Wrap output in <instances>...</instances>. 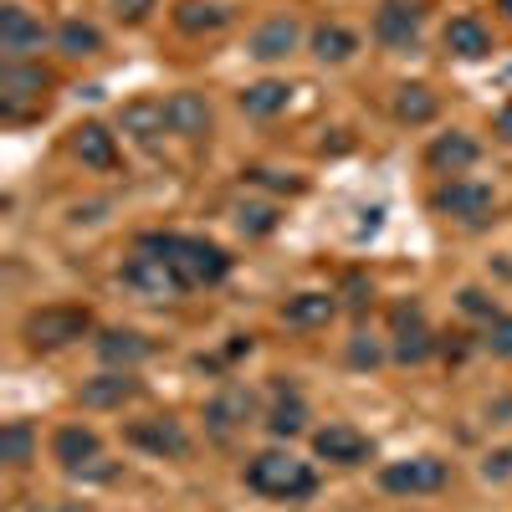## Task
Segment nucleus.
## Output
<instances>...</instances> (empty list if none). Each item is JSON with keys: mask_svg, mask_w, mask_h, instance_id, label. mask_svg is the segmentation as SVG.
<instances>
[{"mask_svg": "<svg viewBox=\"0 0 512 512\" xmlns=\"http://www.w3.org/2000/svg\"><path fill=\"white\" fill-rule=\"evenodd\" d=\"M154 354V344L144 333H134V328H108L103 338H98V359L103 364H113V369H134V364H144Z\"/></svg>", "mask_w": 512, "mask_h": 512, "instance_id": "nucleus-15", "label": "nucleus"}, {"mask_svg": "<svg viewBox=\"0 0 512 512\" xmlns=\"http://www.w3.org/2000/svg\"><path fill=\"white\" fill-rule=\"evenodd\" d=\"M57 47H62L67 57H93V52L103 47V36H98V26H88V21H62V26H57Z\"/></svg>", "mask_w": 512, "mask_h": 512, "instance_id": "nucleus-29", "label": "nucleus"}, {"mask_svg": "<svg viewBox=\"0 0 512 512\" xmlns=\"http://www.w3.org/2000/svg\"><path fill=\"white\" fill-rule=\"evenodd\" d=\"M47 93V72L31 62H6L0 67V113L6 123H21V98H41Z\"/></svg>", "mask_w": 512, "mask_h": 512, "instance_id": "nucleus-7", "label": "nucleus"}, {"mask_svg": "<svg viewBox=\"0 0 512 512\" xmlns=\"http://www.w3.org/2000/svg\"><path fill=\"white\" fill-rule=\"evenodd\" d=\"M128 441L149 456H185L190 451V436L175 415H149V420H134L128 425Z\"/></svg>", "mask_w": 512, "mask_h": 512, "instance_id": "nucleus-6", "label": "nucleus"}, {"mask_svg": "<svg viewBox=\"0 0 512 512\" xmlns=\"http://www.w3.org/2000/svg\"><path fill=\"white\" fill-rule=\"evenodd\" d=\"M374 36L384 47H415L420 41V6H410V0H384L374 11Z\"/></svg>", "mask_w": 512, "mask_h": 512, "instance_id": "nucleus-12", "label": "nucleus"}, {"mask_svg": "<svg viewBox=\"0 0 512 512\" xmlns=\"http://www.w3.org/2000/svg\"><path fill=\"white\" fill-rule=\"evenodd\" d=\"M31 512H72V507H57V502H41V507H31Z\"/></svg>", "mask_w": 512, "mask_h": 512, "instance_id": "nucleus-38", "label": "nucleus"}, {"mask_svg": "<svg viewBox=\"0 0 512 512\" xmlns=\"http://www.w3.org/2000/svg\"><path fill=\"white\" fill-rule=\"evenodd\" d=\"M308 425V405H303V395L292 390V384H277V405H272V415H267V431L272 436H282V441H292L297 431Z\"/></svg>", "mask_w": 512, "mask_h": 512, "instance_id": "nucleus-23", "label": "nucleus"}, {"mask_svg": "<svg viewBox=\"0 0 512 512\" xmlns=\"http://www.w3.org/2000/svg\"><path fill=\"white\" fill-rule=\"evenodd\" d=\"M169 113V134H180V139H205L210 134V103L200 93H175L164 103Z\"/></svg>", "mask_w": 512, "mask_h": 512, "instance_id": "nucleus-17", "label": "nucleus"}, {"mask_svg": "<svg viewBox=\"0 0 512 512\" xmlns=\"http://www.w3.org/2000/svg\"><path fill=\"white\" fill-rule=\"evenodd\" d=\"M246 487L262 492V497H282V502H297V497H313L318 477L308 461H297L292 451H262L251 466H246Z\"/></svg>", "mask_w": 512, "mask_h": 512, "instance_id": "nucleus-2", "label": "nucleus"}, {"mask_svg": "<svg viewBox=\"0 0 512 512\" xmlns=\"http://www.w3.org/2000/svg\"><path fill=\"white\" fill-rule=\"evenodd\" d=\"M482 477H487V482H507V477H512V451H492V456L482 461Z\"/></svg>", "mask_w": 512, "mask_h": 512, "instance_id": "nucleus-34", "label": "nucleus"}, {"mask_svg": "<svg viewBox=\"0 0 512 512\" xmlns=\"http://www.w3.org/2000/svg\"><path fill=\"white\" fill-rule=\"evenodd\" d=\"M446 47H451L456 57H466V62H477V57L492 52V31H487L477 16H456V21L446 26Z\"/></svg>", "mask_w": 512, "mask_h": 512, "instance_id": "nucleus-22", "label": "nucleus"}, {"mask_svg": "<svg viewBox=\"0 0 512 512\" xmlns=\"http://www.w3.org/2000/svg\"><path fill=\"white\" fill-rule=\"evenodd\" d=\"M349 364H354V369H374V364H379V344H369V338H354V344H349Z\"/></svg>", "mask_w": 512, "mask_h": 512, "instance_id": "nucleus-35", "label": "nucleus"}, {"mask_svg": "<svg viewBox=\"0 0 512 512\" xmlns=\"http://www.w3.org/2000/svg\"><path fill=\"white\" fill-rule=\"evenodd\" d=\"M287 103H292V88H287V82H277V77L251 82V88L241 93V108H246L251 118H272V113H282Z\"/></svg>", "mask_w": 512, "mask_h": 512, "instance_id": "nucleus-25", "label": "nucleus"}, {"mask_svg": "<svg viewBox=\"0 0 512 512\" xmlns=\"http://www.w3.org/2000/svg\"><path fill=\"white\" fill-rule=\"evenodd\" d=\"M226 21H231V11H226V6H210V0H185V6H175V26L190 31V36L221 31Z\"/></svg>", "mask_w": 512, "mask_h": 512, "instance_id": "nucleus-26", "label": "nucleus"}, {"mask_svg": "<svg viewBox=\"0 0 512 512\" xmlns=\"http://www.w3.org/2000/svg\"><path fill=\"white\" fill-rule=\"evenodd\" d=\"M436 210H446V216H456L466 226H477V221L492 216V190L477 185V180H451V185L436 190Z\"/></svg>", "mask_w": 512, "mask_h": 512, "instance_id": "nucleus-9", "label": "nucleus"}, {"mask_svg": "<svg viewBox=\"0 0 512 512\" xmlns=\"http://www.w3.org/2000/svg\"><path fill=\"white\" fill-rule=\"evenodd\" d=\"M497 11H507V16H512V0H497Z\"/></svg>", "mask_w": 512, "mask_h": 512, "instance_id": "nucleus-39", "label": "nucleus"}, {"mask_svg": "<svg viewBox=\"0 0 512 512\" xmlns=\"http://www.w3.org/2000/svg\"><path fill=\"white\" fill-rule=\"evenodd\" d=\"M41 41H47V31L26 6H0V52H6V62H26V52H36Z\"/></svg>", "mask_w": 512, "mask_h": 512, "instance_id": "nucleus-8", "label": "nucleus"}, {"mask_svg": "<svg viewBox=\"0 0 512 512\" xmlns=\"http://www.w3.org/2000/svg\"><path fill=\"white\" fill-rule=\"evenodd\" d=\"M461 308H466V313H477V318H497L492 297H487L482 287H466V292H461Z\"/></svg>", "mask_w": 512, "mask_h": 512, "instance_id": "nucleus-33", "label": "nucleus"}, {"mask_svg": "<svg viewBox=\"0 0 512 512\" xmlns=\"http://www.w3.org/2000/svg\"><path fill=\"white\" fill-rule=\"evenodd\" d=\"M246 420H251V395L246 390H226V395H216L205 405V425H210V436H216V441H231Z\"/></svg>", "mask_w": 512, "mask_h": 512, "instance_id": "nucleus-16", "label": "nucleus"}, {"mask_svg": "<svg viewBox=\"0 0 512 512\" xmlns=\"http://www.w3.org/2000/svg\"><path fill=\"white\" fill-rule=\"evenodd\" d=\"M113 6H118V21H139L154 0H113Z\"/></svg>", "mask_w": 512, "mask_h": 512, "instance_id": "nucleus-36", "label": "nucleus"}, {"mask_svg": "<svg viewBox=\"0 0 512 512\" xmlns=\"http://www.w3.org/2000/svg\"><path fill=\"white\" fill-rule=\"evenodd\" d=\"M425 159H431L436 169H446V175H461V169H472L482 159V149H477L472 134H441L431 149H425Z\"/></svg>", "mask_w": 512, "mask_h": 512, "instance_id": "nucleus-21", "label": "nucleus"}, {"mask_svg": "<svg viewBox=\"0 0 512 512\" xmlns=\"http://www.w3.org/2000/svg\"><path fill=\"white\" fill-rule=\"evenodd\" d=\"M123 282L134 287V292H144V297H154V303H169V297H180V292H190L185 287V277L164 262V256H154V251H144L139 246V256L134 262H123Z\"/></svg>", "mask_w": 512, "mask_h": 512, "instance_id": "nucleus-4", "label": "nucleus"}, {"mask_svg": "<svg viewBox=\"0 0 512 512\" xmlns=\"http://www.w3.org/2000/svg\"><path fill=\"white\" fill-rule=\"evenodd\" d=\"M36 451V431L26 420H11L6 431H0V461H11V466H26Z\"/></svg>", "mask_w": 512, "mask_h": 512, "instance_id": "nucleus-30", "label": "nucleus"}, {"mask_svg": "<svg viewBox=\"0 0 512 512\" xmlns=\"http://www.w3.org/2000/svg\"><path fill=\"white\" fill-rule=\"evenodd\" d=\"M236 226H241L246 236H267V231L277 226V205H241V210H236Z\"/></svg>", "mask_w": 512, "mask_h": 512, "instance_id": "nucleus-31", "label": "nucleus"}, {"mask_svg": "<svg viewBox=\"0 0 512 512\" xmlns=\"http://www.w3.org/2000/svg\"><path fill=\"white\" fill-rule=\"evenodd\" d=\"M446 461L436 456H410V461H390L379 472V487L384 492H400V497H415V492H441L446 487Z\"/></svg>", "mask_w": 512, "mask_h": 512, "instance_id": "nucleus-5", "label": "nucleus"}, {"mask_svg": "<svg viewBox=\"0 0 512 512\" xmlns=\"http://www.w3.org/2000/svg\"><path fill=\"white\" fill-rule=\"evenodd\" d=\"M313 451L323 456V461H333V466H359V461H369L374 456V446H369V436L364 431H354V425H323V431L313 436Z\"/></svg>", "mask_w": 512, "mask_h": 512, "instance_id": "nucleus-10", "label": "nucleus"}, {"mask_svg": "<svg viewBox=\"0 0 512 512\" xmlns=\"http://www.w3.org/2000/svg\"><path fill=\"white\" fill-rule=\"evenodd\" d=\"M139 246L154 251V256H164V262L185 277V287H216V282H226V272H231V256H226L216 241H205V236H169V231H154V236H144Z\"/></svg>", "mask_w": 512, "mask_h": 512, "instance_id": "nucleus-1", "label": "nucleus"}, {"mask_svg": "<svg viewBox=\"0 0 512 512\" xmlns=\"http://www.w3.org/2000/svg\"><path fill=\"white\" fill-rule=\"evenodd\" d=\"M297 41H303V26H297L292 16H272L267 26H256L251 36V57H262V62H282Z\"/></svg>", "mask_w": 512, "mask_h": 512, "instance_id": "nucleus-19", "label": "nucleus"}, {"mask_svg": "<svg viewBox=\"0 0 512 512\" xmlns=\"http://www.w3.org/2000/svg\"><path fill=\"white\" fill-rule=\"evenodd\" d=\"M139 395V379L128 374V369H113V374H98V379H82V390L77 400L88 405V410H113L123 400H134Z\"/></svg>", "mask_w": 512, "mask_h": 512, "instance_id": "nucleus-13", "label": "nucleus"}, {"mask_svg": "<svg viewBox=\"0 0 512 512\" xmlns=\"http://www.w3.org/2000/svg\"><path fill=\"white\" fill-rule=\"evenodd\" d=\"M390 328H395V359L400 364H425L436 354V338H431V328H425V318H420V308H395V318H390Z\"/></svg>", "mask_w": 512, "mask_h": 512, "instance_id": "nucleus-11", "label": "nucleus"}, {"mask_svg": "<svg viewBox=\"0 0 512 512\" xmlns=\"http://www.w3.org/2000/svg\"><path fill=\"white\" fill-rule=\"evenodd\" d=\"M88 328H93V313H88V308L57 303V308H36L21 333H26L31 349H62V344H72V338H82Z\"/></svg>", "mask_w": 512, "mask_h": 512, "instance_id": "nucleus-3", "label": "nucleus"}, {"mask_svg": "<svg viewBox=\"0 0 512 512\" xmlns=\"http://www.w3.org/2000/svg\"><path fill=\"white\" fill-rule=\"evenodd\" d=\"M395 118L400 123H431L436 118V93L420 88V82H405V88L395 93Z\"/></svg>", "mask_w": 512, "mask_h": 512, "instance_id": "nucleus-27", "label": "nucleus"}, {"mask_svg": "<svg viewBox=\"0 0 512 512\" xmlns=\"http://www.w3.org/2000/svg\"><path fill=\"white\" fill-rule=\"evenodd\" d=\"M118 128H123V134H134L144 149H154L159 134L169 128V113H164V103H154V98H134V103H123Z\"/></svg>", "mask_w": 512, "mask_h": 512, "instance_id": "nucleus-14", "label": "nucleus"}, {"mask_svg": "<svg viewBox=\"0 0 512 512\" xmlns=\"http://www.w3.org/2000/svg\"><path fill=\"white\" fill-rule=\"evenodd\" d=\"M487 349L497 354V359H512V318H492V328H487Z\"/></svg>", "mask_w": 512, "mask_h": 512, "instance_id": "nucleus-32", "label": "nucleus"}, {"mask_svg": "<svg viewBox=\"0 0 512 512\" xmlns=\"http://www.w3.org/2000/svg\"><path fill=\"white\" fill-rule=\"evenodd\" d=\"M333 313H338V303L328 292H297V297H287L282 323H292V328H323Z\"/></svg>", "mask_w": 512, "mask_h": 512, "instance_id": "nucleus-24", "label": "nucleus"}, {"mask_svg": "<svg viewBox=\"0 0 512 512\" xmlns=\"http://www.w3.org/2000/svg\"><path fill=\"white\" fill-rule=\"evenodd\" d=\"M354 52H359L354 31H344V26H318L313 31V57L318 62H349Z\"/></svg>", "mask_w": 512, "mask_h": 512, "instance_id": "nucleus-28", "label": "nucleus"}, {"mask_svg": "<svg viewBox=\"0 0 512 512\" xmlns=\"http://www.w3.org/2000/svg\"><path fill=\"white\" fill-rule=\"evenodd\" d=\"M52 456L67 466V472H82L88 461H98V431H88V425H57Z\"/></svg>", "mask_w": 512, "mask_h": 512, "instance_id": "nucleus-20", "label": "nucleus"}, {"mask_svg": "<svg viewBox=\"0 0 512 512\" xmlns=\"http://www.w3.org/2000/svg\"><path fill=\"white\" fill-rule=\"evenodd\" d=\"M72 154L88 169H118V144L103 123H77L72 128Z\"/></svg>", "mask_w": 512, "mask_h": 512, "instance_id": "nucleus-18", "label": "nucleus"}, {"mask_svg": "<svg viewBox=\"0 0 512 512\" xmlns=\"http://www.w3.org/2000/svg\"><path fill=\"white\" fill-rule=\"evenodd\" d=\"M497 134H502V139H512V103L497 113Z\"/></svg>", "mask_w": 512, "mask_h": 512, "instance_id": "nucleus-37", "label": "nucleus"}]
</instances>
